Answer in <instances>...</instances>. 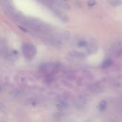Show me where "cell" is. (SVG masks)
<instances>
[{"instance_id": "obj_2", "label": "cell", "mask_w": 122, "mask_h": 122, "mask_svg": "<svg viewBox=\"0 0 122 122\" xmlns=\"http://www.w3.org/2000/svg\"><path fill=\"white\" fill-rule=\"evenodd\" d=\"M112 64H113L112 59H106L103 62V64H102V68L103 69H107V68L110 67L112 65Z\"/></svg>"}, {"instance_id": "obj_1", "label": "cell", "mask_w": 122, "mask_h": 122, "mask_svg": "<svg viewBox=\"0 0 122 122\" xmlns=\"http://www.w3.org/2000/svg\"><path fill=\"white\" fill-rule=\"evenodd\" d=\"M22 51H23L24 56L29 59H32L37 53V50H36L35 46L30 43H26V44H23Z\"/></svg>"}, {"instance_id": "obj_5", "label": "cell", "mask_w": 122, "mask_h": 122, "mask_svg": "<svg viewBox=\"0 0 122 122\" xmlns=\"http://www.w3.org/2000/svg\"><path fill=\"white\" fill-rule=\"evenodd\" d=\"M96 1H94V0H89L88 1V5L89 6H93L94 4H96Z\"/></svg>"}, {"instance_id": "obj_3", "label": "cell", "mask_w": 122, "mask_h": 122, "mask_svg": "<svg viewBox=\"0 0 122 122\" xmlns=\"http://www.w3.org/2000/svg\"><path fill=\"white\" fill-rule=\"evenodd\" d=\"M106 107H107V103L105 100H103L100 102L99 105V109L101 110V111H104L106 109Z\"/></svg>"}, {"instance_id": "obj_4", "label": "cell", "mask_w": 122, "mask_h": 122, "mask_svg": "<svg viewBox=\"0 0 122 122\" xmlns=\"http://www.w3.org/2000/svg\"><path fill=\"white\" fill-rule=\"evenodd\" d=\"M40 1L43 4H45L46 5H50V6L54 5L56 3V1H57V0H40Z\"/></svg>"}]
</instances>
